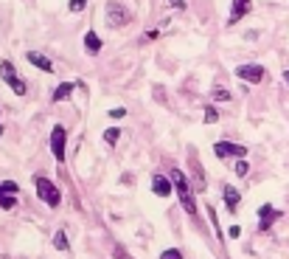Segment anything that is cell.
Listing matches in <instances>:
<instances>
[{"label": "cell", "instance_id": "6da1fadb", "mask_svg": "<svg viewBox=\"0 0 289 259\" xmlns=\"http://www.w3.org/2000/svg\"><path fill=\"white\" fill-rule=\"evenodd\" d=\"M171 180H174V192H177V197H180V206L185 209L188 217L197 220V200H194V192H191V183H188V178H185V172L171 169Z\"/></svg>", "mask_w": 289, "mask_h": 259}, {"label": "cell", "instance_id": "7a4b0ae2", "mask_svg": "<svg viewBox=\"0 0 289 259\" xmlns=\"http://www.w3.org/2000/svg\"><path fill=\"white\" fill-rule=\"evenodd\" d=\"M37 195L42 203H48L51 209H56L59 203H62V195H59V186L51 183L48 178H37Z\"/></svg>", "mask_w": 289, "mask_h": 259}, {"label": "cell", "instance_id": "3957f363", "mask_svg": "<svg viewBox=\"0 0 289 259\" xmlns=\"http://www.w3.org/2000/svg\"><path fill=\"white\" fill-rule=\"evenodd\" d=\"M0 76H3V82L6 85H9L11 90H14L17 96H26V82L20 79V76H17V71H14V62H9V59H3V62H0Z\"/></svg>", "mask_w": 289, "mask_h": 259}, {"label": "cell", "instance_id": "277c9868", "mask_svg": "<svg viewBox=\"0 0 289 259\" xmlns=\"http://www.w3.org/2000/svg\"><path fill=\"white\" fill-rule=\"evenodd\" d=\"M129 20H132L129 9H124V6L115 3V0H110V3H107V23H110L112 28H121V26H126Z\"/></svg>", "mask_w": 289, "mask_h": 259}, {"label": "cell", "instance_id": "5b68a950", "mask_svg": "<svg viewBox=\"0 0 289 259\" xmlns=\"http://www.w3.org/2000/svg\"><path fill=\"white\" fill-rule=\"evenodd\" d=\"M65 141H68V132H65L62 124H56V127L51 130V152L59 164H65Z\"/></svg>", "mask_w": 289, "mask_h": 259}, {"label": "cell", "instance_id": "8992f818", "mask_svg": "<svg viewBox=\"0 0 289 259\" xmlns=\"http://www.w3.org/2000/svg\"><path fill=\"white\" fill-rule=\"evenodd\" d=\"M214 155H216V158H230V155L244 158V155H247V147L233 144V141H219V144H214Z\"/></svg>", "mask_w": 289, "mask_h": 259}, {"label": "cell", "instance_id": "52a82bcc", "mask_svg": "<svg viewBox=\"0 0 289 259\" xmlns=\"http://www.w3.org/2000/svg\"><path fill=\"white\" fill-rule=\"evenodd\" d=\"M236 76L244 82H253V85H258V82H264V76H267V71L261 68V65H239L236 68Z\"/></svg>", "mask_w": 289, "mask_h": 259}, {"label": "cell", "instance_id": "ba28073f", "mask_svg": "<svg viewBox=\"0 0 289 259\" xmlns=\"http://www.w3.org/2000/svg\"><path fill=\"white\" fill-rule=\"evenodd\" d=\"M253 11V0H233L230 3V14H227V26H236L242 17H247Z\"/></svg>", "mask_w": 289, "mask_h": 259}, {"label": "cell", "instance_id": "9c48e42d", "mask_svg": "<svg viewBox=\"0 0 289 259\" xmlns=\"http://www.w3.org/2000/svg\"><path fill=\"white\" fill-rule=\"evenodd\" d=\"M281 217V212L278 209H273L269 203H264L261 209H258V231H269L273 228V222Z\"/></svg>", "mask_w": 289, "mask_h": 259}, {"label": "cell", "instance_id": "30bf717a", "mask_svg": "<svg viewBox=\"0 0 289 259\" xmlns=\"http://www.w3.org/2000/svg\"><path fill=\"white\" fill-rule=\"evenodd\" d=\"M152 192L158 197H168L174 192V180H168L166 175H155L152 178Z\"/></svg>", "mask_w": 289, "mask_h": 259}, {"label": "cell", "instance_id": "8fae6325", "mask_svg": "<svg viewBox=\"0 0 289 259\" xmlns=\"http://www.w3.org/2000/svg\"><path fill=\"white\" fill-rule=\"evenodd\" d=\"M26 59L34 65V68L45 71V74H53V62L45 57V54H40V51H28V54H26Z\"/></svg>", "mask_w": 289, "mask_h": 259}, {"label": "cell", "instance_id": "7c38bea8", "mask_svg": "<svg viewBox=\"0 0 289 259\" xmlns=\"http://www.w3.org/2000/svg\"><path fill=\"white\" fill-rule=\"evenodd\" d=\"M84 51L90 54V57H95V54L101 51V37L95 31H87L84 34Z\"/></svg>", "mask_w": 289, "mask_h": 259}, {"label": "cell", "instance_id": "4fadbf2b", "mask_svg": "<svg viewBox=\"0 0 289 259\" xmlns=\"http://www.w3.org/2000/svg\"><path fill=\"white\" fill-rule=\"evenodd\" d=\"M222 197H225V206L230 209V212H236V209H239V200H242V195H239L233 186H225V189H222Z\"/></svg>", "mask_w": 289, "mask_h": 259}, {"label": "cell", "instance_id": "5bb4252c", "mask_svg": "<svg viewBox=\"0 0 289 259\" xmlns=\"http://www.w3.org/2000/svg\"><path fill=\"white\" fill-rule=\"evenodd\" d=\"M73 82H62V85H59L56 90H53V96H51V101H53V105H59V101H65V99H68V96L70 93H73Z\"/></svg>", "mask_w": 289, "mask_h": 259}, {"label": "cell", "instance_id": "9a60e30c", "mask_svg": "<svg viewBox=\"0 0 289 259\" xmlns=\"http://www.w3.org/2000/svg\"><path fill=\"white\" fill-rule=\"evenodd\" d=\"M191 169H194L197 186H205V175H202V166H200V161H197V152H191Z\"/></svg>", "mask_w": 289, "mask_h": 259}, {"label": "cell", "instance_id": "2e32d148", "mask_svg": "<svg viewBox=\"0 0 289 259\" xmlns=\"http://www.w3.org/2000/svg\"><path fill=\"white\" fill-rule=\"evenodd\" d=\"M53 248H56V251H68V248H70L68 234H65V231H56V234H53Z\"/></svg>", "mask_w": 289, "mask_h": 259}, {"label": "cell", "instance_id": "e0dca14e", "mask_svg": "<svg viewBox=\"0 0 289 259\" xmlns=\"http://www.w3.org/2000/svg\"><path fill=\"white\" fill-rule=\"evenodd\" d=\"M210 99L214 101H230L233 96H230V90H225V88H214L210 90Z\"/></svg>", "mask_w": 289, "mask_h": 259}, {"label": "cell", "instance_id": "ac0fdd59", "mask_svg": "<svg viewBox=\"0 0 289 259\" xmlns=\"http://www.w3.org/2000/svg\"><path fill=\"white\" fill-rule=\"evenodd\" d=\"M17 200L11 195H6V189H0V209H14Z\"/></svg>", "mask_w": 289, "mask_h": 259}, {"label": "cell", "instance_id": "d6986e66", "mask_svg": "<svg viewBox=\"0 0 289 259\" xmlns=\"http://www.w3.org/2000/svg\"><path fill=\"white\" fill-rule=\"evenodd\" d=\"M118 138H121V130H118V127H110V130L104 132V144H110V147L118 141Z\"/></svg>", "mask_w": 289, "mask_h": 259}, {"label": "cell", "instance_id": "ffe728a7", "mask_svg": "<svg viewBox=\"0 0 289 259\" xmlns=\"http://www.w3.org/2000/svg\"><path fill=\"white\" fill-rule=\"evenodd\" d=\"M84 6H87V0H70L68 9L73 11V14H79V11H84Z\"/></svg>", "mask_w": 289, "mask_h": 259}, {"label": "cell", "instance_id": "44dd1931", "mask_svg": "<svg viewBox=\"0 0 289 259\" xmlns=\"http://www.w3.org/2000/svg\"><path fill=\"white\" fill-rule=\"evenodd\" d=\"M216 118H219V113H216V107H205V124H214L216 122Z\"/></svg>", "mask_w": 289, "mask_h": 259}, {"label": "cell", "instance_id": "7402d4cb", "mask_svg": "<svg viewBox=\"0 0 289 259\" xmlns=\"http://www.w3.org/2000/svg\"><path fill=\"white\" fill-rule=\"evenodd\" d=\"M160 259H183V254H180L177 248H168V251H163V254H160Z\"/></svg>", "mask_w": 289, "mask_h": 259}, {"label": "cell", "instance_id": "603a6c76", "mask_svg": "<svg viewBox=\"0 0 289 259\" xmlns=\"http://www.w3.org/2000/svg\"><path fill=\"white\" fill-rule=\"evenodd\" d=\"M247 172H250V166L244 164V161H239V164H236V175H239V178H247Z\"/></svg>", "mask_w": 289, "mask_h": 259}, {"label": "cell", "instance_id": "cb8c5ba5", "mask_svg": "<svg viewBox=\"0 0 289 259\" xmlns=\"http://www.w3.org/2000/svg\"><path fill=\"white\" fill-rule=\"evenodd\" d=\"M0 189H6L9 195H14V192H20V186H17V183H11V180H6V183H0Z\"/></svg>", "mask_w": 289, "mask_h": 259}, {"label": "cell", "instance_id": "d4e9b609", "mask_svg": "<svg viewBox=\"0 0 289 259\" xmlns=\"http://www.w3.org/2000/svg\"><path fill=\"white\" fill-rule=\"evenodd\" d=\"M124 116H126L124 107H112V110H110V118H124Z\"/></svg>", "mask_w": 289, "mask_h": 259}, {"label": "cell", "instance_id": "484cf974", "mask_svg": "<svg viewBox=\"0 0 289 259\" xmlns=\"http://www.w3.org/2000/svg\"><path fill=\"white\" fill-rule=\"evenodd\" d=\"M115 259H132V256L126 254V251L121 248V245H118V248H115Z\"/></svg>", "mask_w": 289, "mask_h": 259}, {"label": "cell", "instance_id": "4316f807", "mask_svg": "<svg viewBox=\"0 0 289 259\" xmlns=\"http://www.w3.org/2000/svg\"><path fill=\"white\" fill-rule=\"evenodd\" d=\"M227 234H230V237H239V234H242V228H239V226H230V231H227Z\"/></svg>", "mask_w": 289, "mask_h": 259}, {"label": "cell", "instance_id": "83f0119b", "mask_svg": "<svg viewBox=\"0 0 289 259\" xmlns=\"http://www.w3.org/2000/svg\"><path fill=\"white\" fill-rule=\"evenodd\" d=\"M168 3H171L174 9H185V3H183V0H168Z\"/></svg>", "mask_w": 289, "mask_h": 259}, {"label": "cell", "instance_id": "f1b7e54d", "mask_svg": "<svg viewBox=\"0 0 289 259\" xmlns=\"http://www.w3.org/2000/svg\"><path fill=\"white\" fill-rule=\"evenodd\" d=\"M284 82H286V85H289V71H284Z\"/></svg>", "mask_w": 289, "mask_h": 259}, {"label": "cell", "instance_id": "f546056e", "mask_svg": "<svg viewBox=\"0 0 289 259\" xmlns=\"http://www.w3.org/2000/svg\"><path fill=\"white\" fill-rule=\"evenodd\" d=\"M0 135H3V124H0Z\"/></svg>", "mask_w": 289, "mask_h": 259}]
</instances>
